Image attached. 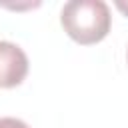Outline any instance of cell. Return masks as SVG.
<instances>
[{"mask_svg":"<svg viewBox=\"0 0 128 128\" xmlns=\"http://www.w3.org/2000/svg\"><path fill=\"white\" fill-rule=\"evenodd\" d=\"M64 32L78 44H96L110 32V8L102 0H70L60 10Z\"/></svg>","mask_w":128,"mask_h":128,"instance_id":"6da1fadb","label":"cell"},{"mask_svg":"<svg viewBox=\"0 0 128 128\" xmlns=\"http://www.w3.org/2000/svg\"><path fill=\"white\" fill-rule=\"evenodd\" d=\"M28 74L26 52L8 40H0V88H16Z\"/></svg>","mask_w":128,"mask_h":128,"instance_id":"7a4b0ae2","label":"cell"},{"mask_svg":"<svg viewBox=\"0 0 128 128\" xmlns=\"http://www.w3.org/2000/svg\"><path fill=\"white\" fill-rule=\"evenodd\" d=\"M116 8H118L120 12H124V14L128 16V2H116Z\"/></svg>","mask_w":128,"mask_h":128,"instance_id":"277c9868","label":"cell"},{"mask_svg":"<svg viewBox=\"0 0 128 128\" xmlns=\"http://www.w3.org/2000/svg\"><path fill=\"white\" fill-rule=\"evenodd\" d=\"M0 128H30V126L26 122H22L20 118L4 116V118H0Z\"/></svg>","mask_w":128,"mask_h":128,"instance_id":"3957f363","label":"cell"},{"mask_svg":"<svg viewBox=\"0 0 128 128\" xmlns=\"http://www.w3.org/2000/svg\"><path fill=\"white\" fill-rule=\"evenodd\" d=\"M126 62H128V48H126Z\"/></svg>","mask_w":128,"mask_h":128,"instance_id":"5b68a950","label":"cell"}]
</instances>
